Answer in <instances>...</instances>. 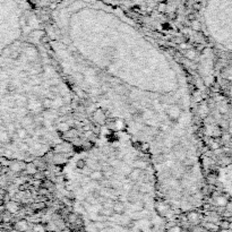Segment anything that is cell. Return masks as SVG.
<instances>
[{"label":"cell","instance_id":"cell-5","mask_svg":"<svg viewBox=\"0 0 232 232\" xmlns=\"http://www.w3.org/2000/svg\"><path fill=\"white\" fill-rule=\"evenodd\" d=\"M106 1H108V2H110V4H113L116 5V6H121V5H125V4H128V2H130V1H133V0H106Z\"/></svg>","mask_w":232,"mask_h":232},{"label":"cell","instance_id":"cell-4","mask_svg":"<svg viewBox=\"0 0 232 232\" xmlns=\"http://www.w3.org/2000/svg\"><path fill=\"white\" fill-rule=\"evenodd\" d=\"M30 1L33 4L35 8H38L39 10H41V9H48L49 10L50 8H52L58 4L60 0H30Z\"/></svg>","mask_w":232,"mask_h":232},{"label":"cell","instance_id":"cell-3","mask_svg":"<svg viewBox=\"0 0 232 232\" xmlns=\"http://www.w3.org/2000/svg\"><path fill=\"white\" fill-rule=\"evenodd\" d=\"M232 0H206L201 9V23L207 38L216 47L231 49Z\"/></svg>","mask_w":232,"mask_h":232},{"label":"cell","instance_id":"cell-2","mask_svg":"<svg viewBox=\"0 0 232 232\" xmlns=\"http://www.w3.org/2000/svg\"><path fill=\"white\" fill-rule=\"evenodd\" d=\"M60 184L89 231L111 226L138 231L160 224L155 169L123 130L103 129L75 152L62 167Z\"/></svg>","mask_w":232,"mask_h":232},{"label":"cell","instance_id":"cell-1","mask_svg":"<svg viewBox=\"0 0 232 232\" xmlns=\"http://www.w3.org/2000/svg\"><path fill=\"white\" fill-rule=\"evenodd\" d=\"M45 26L76 97L122 125L148 154L172 207H198L205 191L201 146L187 74L176 57L106 0H60Z\"/></svg>","mask_w":232,"mask_h":232}]
</instances>
